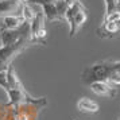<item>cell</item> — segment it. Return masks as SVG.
I'll return each instance as SVG.
<instances>
[{
    "label": "cell",
    "mask_w": 120,
    "mask_h": 120,
    "mask_svg": "<svg viewBox=\"0 0 120 120\" xmlns=\"http://www.w3.org/2000/svg\"><path fill=\"white\" fill-rule=\"evenodd\" d=\"M82 81L85 84H90L94 81H105L113 85H120V61L103 60L93 65L88 66L82 71Z\"/></svg>",
    "instance_id": "cell-1"
},
{
    "label": "cell",
    "mask_w": 120,
    "mask_h": 120,
    "mask_svg": "<svg viewBox=\"0 0 120 120\" xmlns=\"http://www.w3.org/2000/svg\"><path fill=\"white\" fill-rule=\"evenodd\" d=\"M86 19H88V11L80 0H77L74 4L68 7L65 14V20L69 24V37L70 38H74L78 34V31L84 26V23L86 22Z\"/></svg>",
    "instance_id": "cell-2"
},
{
    "label": "cell",
    "mask_w": 120,
    "mask_h": 120,
    "mask_svg": "<svg viewBox=\"0 0 120 120\" xmlns=\"http://www.w3.org/2000/svg\"><path fill=\"white\" fill-rule=\"evenodd\" d=\"M33 45L34 43L31 41V35H28V37H24L20 41H18L16 43L3 46L0 49V71H6L8 66H11V62L16 58V55L23 53Z\"/></svg>",
    "instance_id": "cell-3"
},
{
    "label": "cell",
    "mask_w": 120,
    "mask_h": 120,
    "mask_svg": "<svg viewBox=\"0 0 120 120\" xmlns=\"http://www.w3.org/2000/svg\"><path fill=\"white\" fill-rule=\"evenodd\" d=\"M30 35L34 45H46V19L42 10L35 14L34 19L30 23Z\"/></svg>",
    "instance_id": "cell-4"
},
{
    "label": "cell",
    "mask_w": 120,
    "mask_h": 120,
    "mask_svg": "<svg viewBox=\"0 0 120 120\" xmlns=\"http://www.w3.org/2000/svg\"><path fill=\"white\" fill-rule=\"evenodd\" d=\"M41 7H42V12L45 15V19L47 22H66L65 14H66V10H68V6H66V3L64 0L43 4Z\"/></svg>",
    "instance_id": "cell-5"
},
{
    "label": "cell",
    "mask_w": 120,
    "mask_h": 120,
    "mask_svg": "<svg viewBox=\"0 0 120 120\" xmlns=\"http://www.w3.org/2000/svg\"><path fill=\"white\" fill-rule=\"evenodd\" d=\"M23 3L20 0H0V16H20Z\"/></svg>",
    "instance_id": "cell-6"
},
{
    "label": "cell",
    "mask_w": 120,
    "mask_h": 120,
    "mask_svg": "<svg viewBox=\"0 0 120 120\" xmlns=\"http://www.w3.org/2000/svg\"><path fill=\"white\" fill-rule=\"evenodd\" d=\"M90 90L97 96H103V97H109L112 98L116 96L117 93V86H113L105 81H94L89 84Z\"/></svg>",
    "instance_id": "cell-7"
},
{
    "label": "cell",
    "mask_w": 120,
    "mask_h": 120,
    "mask_svg": "<svg viewBox=\"0 0 120 120\" xmlns=\"http://www.w3.org/2000/svg\"><path fill=\"white\" fill-rule=\"evenodd\" d=\"M77 109L80 112H84V113H96L100 109V105L96 101L90 100V98L81 97L77 101Z\"/></svg>",
    "instance_id": "cell-8"
},
{
    "label": "cell",
    "mask_w": 120,
    "mask_h": 120,
    "mask_svg": "<svg viewBox=\"0 0 120 120\" xmlns=\"http://www.w3.org/2000/svg\"><path fill=\"white\" fill-rule=\"evenodd\" d=\"M6 77H7V84H8V90L10 89H24V85L22 81L19 80V77L16 74V70L14 69V66H8V69L6 70ZM7 90V92H8ZM6 92V93H7Z\"/></svg>",
    "instance_id": "cell-9"
},
{
    "label": "cell",
    "mask_w": 120,
    "mask_h": 120,
    "mask_svg": "<svg viewBox=\"0 0 120 120\" xmlns=\"http://www.w3.org/2000/svg\"><path fill=\"white\" fill-rule=\"evenodd\" d=\"M3 23H4V28L6 30H14V28L20 27L24 20L22 16H4L3 18Z\"/></svg>",
    "instance_id": "cell-10"
},
{
    "label": "cell",
    "mask_w": 120,
    "mask_h": 120,
    "mask_svg": "<svg viewBox=\"0 0 120 120\" xmlns=\"http://www.w3.org/2000/svg\"><path fill=\"white\" fill-rule=\"evenodd\" d=\"M35 14L37 12L33 10V7L30 6L28 3H24L23 4V10H22V15L20 16L23 18V20L27 23H31V20L34 19V16H35Z\"/></svg>",
    "instance_id": "cell-11"
},
{
    "label": "cell",
    "mask_w": 120,
    "mask_h": 120,
    "mask_svg": "<svg viewBox=\"0 0 120 120\" xmlns=\"http://www.w3.org/2000/svg\"><path fill=\"white\" fill-rule=\"evenodd\" d=\"M0 88H3V90H4V92L8 90V84H7L6 71H0Z\"/></svg>",
    "instance_id": "cell-12"
},
{
    "label": "cell",
    "mask_w": 120,
    "mask_h": 120,
    "mask_svg": "<svg viewBox=\"0 0 120 120\" xmlns=\"http://www.w3.org/2000/svg\"><path fill=\"white\" fill-rule=\"evenodd\" d=\"M58 0H30L28 3H33V4H38V6H43V4H49V3H55Z\"/></svg>",
    "instance_id": "cell-13"
},
{
    "label": "cell",
    "mask_w": 120,
    "mask_h": 120,
    "mask_svg": "<svg viewBox=\"0 0 120 120\" xmlns=\"http://www.w3.org/2000/svg\"><path fill=\"white\" fill-rule=\"evenodd\" d=\"M6 28H4V23H3V18L0 16V35H1V33L4 31Z\"/></svg>",
    "instance_id": "cell-14"
},
{
    "label": "cell",
    "mask_w": 120,
    "mask_h": 120,
    "mask_svg": "<svg viewBox=\"0 0 120 120\" xmlns=\"http://www.w3.org/2000/svg\"><path fill=\"white\" fill-rule=\"evenodd\" d=\"M3 47V41H1V35H0V49Z\"/></svg>",
    "instance_id": "cell-15"
},
{
    "label": "cell",
    "mask_w": 120,
    "mask_h": 120,
    "mask_svg": "<svg viewBox=\"0 0 120 120\" xmlns=\"http://www.w3.org/2000/svg\"><path fill=\"white\" fill-rule=\"evenodd\" d=\"M20 1H22L23 4H24V3H28V1H30V0H20Z\"/></svg>",
    "instance_id": "cell-16"
},
{
    "label": "cell",
    "mask_w": 120,
    "mask_h": 120,
    "mask_svg": "<svg viewBox=\"0 0 120 120\" xmlns=\"http://www.w3.org/2000/svg\"><path fill=\"white\" fill-rule=\"evenodd\" d=\"M117 37H120V31H119V34H117Z\"/></svg>",
    "instance_id": "cell-17"
}]
</instances>
